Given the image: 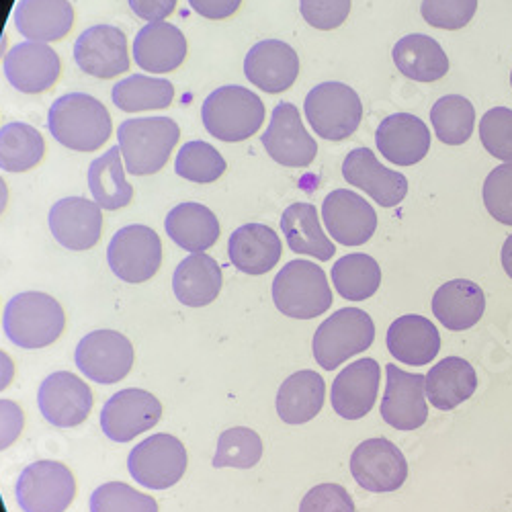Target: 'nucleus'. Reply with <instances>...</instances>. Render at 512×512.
<instances>
[{"label": "nucleus", "mask_w": 512, "mask_h": 512, "mask_svg": "<svg viewBox=\"0 0 512 512\" xmlns=\"http://www.w3.org/2000/svg\"><path fill=\"white\" fill-rule=\"evenodd\" d=\"M308 25L330 31L343 25L351 13V0H300Z\"/></svg>", "instance_id": "obj_47"}, {"label": "nucleus", "mask_w": 512, "mask_h": 512, "mask_svg": "<svg viewBox=\"0 0 512 512\" xmlns=\"http://www.w3.org/2000/svg\"><path fill=\"white\" fill-rule=\"evenodd\" d=\"M119 152V146H115L97 160H93L89 166L91 195L101 209L109 211L130 205L134 197V187L125 181Z\"/></svg>", "instance_id": "obj_36"}, {"label": "nucleus", "mask_w": 512, "mask_h": 512, "mask_svg": "<svg viewBox=\"0 0 512 512\" xmlns=\"http://www.w3.org/2000/svg\"><path fill=\"white\" fill-rule=\"evenodd\" d=\"M181 138L179 125L170 117L127 119L117 130V146L127 173L134 177L154 175L168 162Z\"/></svg>", "instance_id": "obj_2"}, {"label": "nucleus", "mask_w": 512, "mask_h": 512, "mask_svg": "<svg viewBox=\"0 0 512 512\" xmlns=\"http://www.w3.org/2000/svg\"><path fill=\"white\" fill-rule=\"evenodd\" d=\"M388 349L404 365H429L441 351L437 326L424 316L408 314L398 318L388 330Z\"/></svg>", "instance_id": "obj_26"}, {"label": "nucleus", "mask_w": 512, "mask_h": 512, "mask_svg": "<svg viewBox=\"0 0 512 512\" xmlns=\"http://www.w3.org/2000/svg\"><path fill=\"white\" fill-rule=\"evenodd\" d=\"M261 142L275 162L289 168L310 166L318 154V146L304 127L300 111L291 103H279L273 109Z\"/></svg>", "instance_id": "obj_15"}, {"label": "nucleus", "mask_w": 512, "mask_h": 512, "mask_svg": "<svg viewBox=\"0 0 512 512\" xmlns=\"http://www.w3.org/2000/svg\"><path fill=\"white\" fill-rule=\"evenodd\" d=\"M3 70L11 87L25 95H37L56 84L60 76V58L48 44L23 41L7 54Z\"/></svg>", "instance_id": "obj_19"}, {"label": "nucleus", "mask_w": 512, "mask_h": 512, "mask_svg": "<svg viewBox=\"0 0 512 512\" xmlns=\"http://www.w3.org/2000/svg\"><path fill=\"white\" fill-rule=\"evenodd\" d=\"M173 97H175L173 82L164 78L144 76V74H134L125 80H119L111 93L115 107L125 113L166 109L170 103H173Z\"/></svg>", "instance_id": "obj_37"}, {"label": "nucleus", "mask_w": 512, "mask_h": 512, "mask_svg": "<svg viewBox=\"0 0 512 512\" xmlns=\"http://www.w3.org/2000/svg\"><path fill=\"white\" fill-rule=\"evenodd\" d=\"M162 416L156 396L146 390H121L101 410V429L115 443H130L150 431Z\"/></svg>", "instance_id": "obj_13"}, {"label": "nucleus", "mask_w": 512, "mask_h": 512, "mask_svg": "<svg viewBox=\"0 0 512 512\" xmlns=\"http://www.w3.org/2000/svg\"><path fill=\"white\" fill-rule=\"evenodd\" d=\"M127 3L140 19L148 23L164 21L177 7V0H127Z\"/></svg>", "instance_id": "obj_50"}, {"label": "nucleus", "mask_w": 512, "mask_h": 512, "mask_svg": "<svg viewBox=\"0 0 512 512\" xmlns=\"http://www.w3.org/2000/svg\"><path fill=\"white\" fill-rule=\"evenodd\" d=\"M66 324L58 300L41 291L15 295L5 308L3 328L13 345L21 349H44L54 345Z\"/></svg>", "instance_id": "obj_3"}, {"label": "nucleus", "mask_w": 512, "mask_h": 512, "mask_svg": "<svg viewBox=\"0 0 512 512\" xmlns=\"http://www.w3.org/2000/svg\"><path fill=\"white\" fill-rule=\"evenodd\" d=\"M343 177L349 185L363 189L381 207L400 205L408 193L406 177L383 166L369 148H357L345 158Z\"/></svg>", "instance_id": "obj_21"}, {"label": "nucleus", "mask_w": 512, "mask_h": 512, "mask_svg": "<svg viewBox=\"0 0 512 512\" xmlns=\"http://www.w3.org/2000/svg\"><path fill=\"white\" fill-rule=\"evenodd\" d=\"M332 283L345 300L365 302L381 285V269L369 254H347L334 263Z\"/></svg>", "instance_id": "obj_38"}, {"label": "nucleus", "mask_w": 512, "mask_h": 512, "mask_svg": "<svg viewBox=\"0 0 512 512\" xmlns=\"http://www.w3.org/2000/svg\"><path fill=\"white\" fill-rule=\"evenodd\" d=\"M187 56V39L177 25L148 23L134 39V60L152 74L177 70Z\"/></svg>", "instance_id": "obj_25"}, {"label": "nucleus", "mask_w": 512, "mask_h": 512, "mask_svg": "<svg viewBox=\"0 0 512 512\" xmlns=\"http://www.w3.org/2000/svg\"><path fill=\"white\" fill-rule=\"evenodd\" d=\"M127 469L144 488H173L185 476L187 451L173 435H152L132 449L127 457Z\"/></svg>", "instance_id": "obj_8"}, {"label": "nucleus", "mask_w": 512, "mask_h": 512, "mask_svg": "<svg viewBox=\"0 0 512 512\" xmlns=\"http://www.w3.org/2000/svg\"><path fill=\"white\" fill-rule=\"evenodd\" d=\"M478 390L476 369L461 357L439 361L426 375V398L439 410H453Z\"/></svg>", "instance_id": "obj_31"}, {"label": "nucleus", "mask_w": 512, "mask_h": 512, "mask_svg": "<svg viewBox=\"0 0 512 512\" xmlns=\"http://www.w3.org/2000/svg\"><path fill=\"white\" fill-rule=\"evenodd\" d=\"M375 144L388 162L398 166H412L429 154L431 130L416 115L396 113L379 123Z\"/></svg>", "instance_id": "obj_22"}, {"label": "nucleus", "mask_w": 512, "mask_h": 512, "mask_svg": "<svg viewBox=\"0 0 512 512\" xmlns=\"http://www.w3.org/2000/svg\"><path fill=\"white\" fill-rule=\"evenodd\" d=\"M15 25L29 41L62 39L74 25V9L68 0H19L15 7Z\"/></svg>", "instance_id": "obj_28"}, {"label": "nucleus", "mask_w": 512, "mask_h": 512, "mask_svg": "<svg viewBox=\"0 0 512 512\" xmlns=\"http://www.w3.org/2000/svg\"><path fill=\"white\" fill-rule=\"evenodd\" d=\"M484 205L496 222L512 226V162L496 166L488 175L484 183Z\"/></svg>", "instance_id": "obj_45"}, {"label": "nucleus", "mask_w": 512, "mask_h": 512, "mask_svg": "<svg viewBox=\"0 0 512 512\" xmlns=\"http://www.w3.org/2000/svg\"><path fill=\"white\" fill-rule=\"evenodd\" d=\"M375 324L371 316L359 308H345L326 318L314 334L316 363L332 371L351 357L373 345Z\"/></svg>", "instance_id": "obj_6"}, {"label": "nucleus", "mask_w": 512, "mask_h": 512, "mask_svg": "<svg viewBox=\"0 0 512 512\" xmlns=\"http://www.w3.org/2000/svg\"><path fill=\"white\" fill-rule=\"evenodd\" d=\"M486 310V297L478 283L453 279L441 285L433 297V314L449 330L476 326Z\"/></svg>", "instance_id": "obj_29"}, {"label": "nucleus", "mask_w": 512, "mask_h": 512, "mask_svg": "<svg viewBox=\"0 0 512 512\" xmlns=\"http://www.w3.org/2000/svg\"><path fill=\"white\" fill-rule=\"evenodd\" d=\"M173 289L177 300L189 308L209 306L222 291V269L205 252H193L175 271Z\"/></svg>", "instance_id": "obj_30"}, {"label": "nucleus", "mask_w": 512, "mask_h": 512, "mask_svg": "<svg viewBox=\"0 0 512 512\" xmlns=\"http://www.w3.org/2000/svg\"><path fill=\"white\" fill-rule=\"evenodd\" d=\"M510 84H512V72H510Z\"/></svg>", "instance_id": "obj_55"}, {"label": "nucleus", "mask_w": 512, "mask_h": 512, "mask_svg": "<svg viewBox=\"0 0 512 512\" xmlns=\"http://www.w3.org/2000/svg\"><path fill=\"white\" fill-rule=\"evenodd\" d=\"M205 130L222 142H244L261 130L265 105L252 91L230 84L213 91L203 107Z\"/></svg>", "instance_id": "obj_4"}, {"label": "nucleus", "mask_w": 512, "mask_h": 512, "mask_svg": "<svg viewBox=\"0 0 512 512\" xmlns=\"http://www.w3.org/2000/svg\"><path fill=\"white\" fill-rule=\"evenodd\" d=\"M15 375V365L7 353L0 351V392L9 388V383L13 381Z\"/></svg>", "instance_id": "obj_52"}, {"label": "nucleus", "mask_w": 512, "mask_h": 512, "mask_svg": "<svg viewBox=\"0 0 512 512\" xmlns=\"http://www.w3.org/2000/svg\"><path fill=\"white\" fill-rule=\"evenodd\" d=\"M324 379L316 371H297L287 377L277 394V414L287 424H304L324 406Z\"/></svg>", "instance_id": "obj_35"}, {"label": "nucleus", "mask_w": 512, "mask_h": 512, "mask_svg": "<svg viewBox=\"0 0 512 512\" xmlns=\"http://www.w3.org/2000/svg\"><path fill=\"white\" fill-rule=\"evenodd\" d=\"M37 404L44 418L58 429H72L89 418L93 394L87 383L68 371H56L41 383Z\"/></svg>", "instance_id": "obj_14"}, {"label": "nucleus", "mask_w": 512, "mask_h": 512, "mask_svg": "<svg viewBox=\"0 0 512 512\" xmlns=\"http://www.w3.org/2000/svg\"><path fill=\"white\" fill-rule=\"evenodd\" d=\"M392 56L398 70L416 82H435L449 72V58L439 41L422 33L402 37Z\"/></svg>", "instance_id": "obj_33"}, {"label": "nucleus", "mask_w": 512, "mask_h": 512, "mask_svg": "<svg viewBox=\"0 0 512 512\" xmlns=\"http://www.w3.org/2000/svg\"><path fill=\"white\" fill-rule=\"evenodd\" d=\"M328 234L345 246L365 244L377 228L375 209L357 193L347 189L332 191L322 205Z\"/></svg>", "instance_id": "obj_18"}, {"label": "nucleus", "mask_w": 512, "mask_h": 512, "mask_svg": "<svg viewBox=\"0 0 512 512\" xmlns=\"http://www.w3.org/2000/svg\"><path fill=\"white\" fill-rule=\"evenodd\" d=\"M91 512H158L152 496L138 492L123 482L99 486L91 496Z\"/></svg>", "instance_id": "obj_43"}, {"label": "nucleus", "mask_w": 512, "mask_h": 512, "mask_svg": "<svg viewBox=\"0 0 512 512\" xmlns=\"http://www.w3.org/2000/svg\"><path fill=\"white\" fill-rule=\"evenodd\" d=\"M74 492V476L58 461L31 463L23 469L15 486L23 512H64L74 500Z\"/></svg>", "instance_id": "obj_9"}, {"label": "nucleus", "mask_w": 512, "mask_h": 512, "mask_svg": "<svg viewBox=\"0 0 512 512\" xmlns=\"http://www.w3.org/2000/svg\"><path fill=\"white\" fill-rule=\"evenodd\" d=\"M107 261L125 283H144L156 275L162 263V244L148 226H125L109 242Z\"/></svg>", "instance_id": "obj_10"}, {"label": "nucleus", "mask_w": 512, "mask_h": 512, "mask_svg": "<svg viewBox=\"0 0 512 512\" xmlns=\"http://www.w3.org/2000/svg\"><path fill=\"white\" fill-rule=\"evenodd\" d=\"M351 474L369 492H396L408 478V463L392 441L369 439L353 451Z\"/></svg>", "instance_id": "obj_12"}, {"label": "nucleus", "mask_w": 512, "mask_h": 512, "mask_svg": "<svg viewBox=\"0 0 512 512\" xmlns=\"http://www.w3.org/2000/svg\"><path fill=\"white\" fill-rule=\"evenodd\" d=\"M478 0H422L424 21L437 29H463L474 19Z\"/></svg>", "instance_id": "obj_46"}, {"label": "nucleus", "mask_w": 512, "mask_h": 512, "mask_svg": "<svg viewBox=\"0 0 512 512\" xmlns=\"http://www.w3.org/2000/svg\"><path fill=\"white\" fill-rule=\"evenodd\" d=\"M300 512H355V502L343 486L320 484L304 496Z\"/></svg>", "instance_id": "obj_48"}, {"label": "nucleus", "mask_w": 512, "mask_h": 512, "mask_svg": "<svg viewBox=\"0 0 512 512\" xmlns=\"http://www.w3.org/2000/svg\"><path fill=\"white\" fill-rule=\"evenodd\" d=\"M263 457V441L259 433L246 429V426H234L230 431H224L216 455H213V467H236L250 469Z\"/></svg>", "instance_id": "obj_41"}, {"label": "nucleus", "mask_w": 512, "mask_h": 512, "mask_svg": "<svg viewBox=\"0 0 512 512\" xmlns=\"http://www.w3.org/2000/svg\"><path fill=\"white\" fill-rule=\"evenodd\" d=\"M242 0H189V7L205 19H226L234 15Z\"/></svg>", "instance_id": "obj_51"}, {"label": "nucleus", "mask_w": 512, "mask_h": 512, "mask_svg": "<svg viewBox=\"0 0 512 512\" xmlns=\"http://www.w3.org/2000/svg\"><path fill=\"white\" fill-rule=\"evenodd\" d=\"M273 300L283 316L312 320L330 310L332 289L316 263L291 261L273 281Z\"/></svg>", "instance_id": "obj_5"}, {"label": "nucleus", "mask_w": 512, "mask_h": 512, "mask_svg": "<svg viewBox=\"0 0 512 512\" xmlns=\"http://www.w3.org/2000/svg\"><path fill=\"white\" fill-rule=\"evenodd\" d=\"M502 267H504L506 275L512 279V234L506 238V242L502 246Z\"/></svg>", "instance_id": "obj_53"}, {"label": "nucleus", "mask_w": 512, "mask_h": 512, "mask_svg": "<svg viewBox=\"0 0 512 512\" xmlns=\"http://www.w3.org/2000/svg\"><path fill=\"white\" fill-rule=\"evenodd\" d=\"M7 201H9V189H7L5 181L0 179V213L5 211V207H7Z\"/></svg>", "instance_id": "obj_54"}, {"label": "nucleus", "mask_w": 512, "mask_h": 512, "mask_svg": "<svg viewBox=\"0 0 512 512\" xmlns=\"http://www.w3.org/2000/svg\"><path fill=\"white\" fill-rule=\"evenodd\" d=\"M312 130L332 142L347 140L363 119L359 95L343 82H322L310 91L304 105Z\"/></svg>", "instance_id": "obj_7"}, {"label": "nucleus", "mask_w": 512, "mask_h": 512, "mask_svg": "<svg viewBox=\"0 0 512 512\" xmlns=\"http://www.w3.org/2000/svg\"><path fill=\"white\" fill-rule=\"evenodd\" d=\"M168 238L189 252H203L220 238L216 213L201 203H181L164 220Z\"/></svg>", "instance_id": "obj_32"}, {"label": "nucleus", "mask_w": 512, "mask_h": 512, "mask_svg": "<svg viewBox=\"0 0 512 512\" xmlns=\"http://www.w3.org/2000/svg\"><path fill=\"white\" fill-rule=\"evenodd\" d=\"M74 361L91 381L111 386L132 371L134 347L121 332L95 330L80 340Z\"/></svg>", "instance_id": "obj_11"}, {"label": "nucleus", "mask_w": 512, "mask_h": 512, "mask_svg": "<svg viewBox=\"0 0 512 512\" xmlns=\"http://www.w3.org/2000/svg\"><path fill=\"white\" fill-rule=\"evenodd\" d=\"M381 367L375 359H359L338 373L332 383V408L347 420L367 416L379 392Z\"/></svg>", "instance_id": "obj_24"}, {"label": "nucleus", "mask_w": 512, "mask_h": 512, "mask_svg": "<svg viewBox=\"0 0 512 512\" xmlns=\"http://www.w3.org/2000/svg\"><path fill=\"white\" fill-rule=\"evenodd\" d=\"M480 140L494 158L512 162V109H490L480 121Z\"/></svg>", "instance_id": "obj_44"}, {"label": "nucleus", "mask_w": 512, "mask_h": 512, "mask_svg": "<svg viewBox=\"0 0 512 512\" xmlns=\"http://www.w3.org/2000/svg\"><path fill=\"white\" fill-rule=\"evenodd\" d=\"M388 386L381 400V418L396 431H416L429 418L426 406V375L406 373L388 365Z\"/></svg>", "instance_id": "obj_16"}, {"label": "nucleus", "mask_w": 512, "mask_h": 512, "mask_svg": "<svg viewBox=\"0 0 512 512\" xmlns=\"http://www.w3.org/2000/svg\"><path fill=\"white\" fill-rule=\"evenodd\" d=\"M48 127L62 146L76 152H93L111 136V115L95 97L70 93L50 107Z\"/></svg>", "instance_id": "obj_1"}, {"label": "nucleus", "mask_w": 512, "mask_h": 512, "mask_svg": "<svg viewBox=\"0 0 512 512\" xmlns=\"http://www.w3.org/2000/svg\"><path fill=\"white\" fill-rule=\"evenodd\" d=\"M244 74L254 87L277 95L293 87L300 74V58L285 41H259L244 58Z\"/></svg>", "instance_id": "obj_20"}, {"label": "nucleus", "mask_w": 512, "mask_h": 512, "mask_svg": "<svg viewBox=\"0 0 512 512\" xmlns=\"http://www.w3.org/2000/svg\"><path fill=\"white\" fill-rule=\"evenodd\" d=\"M177 175L191 181V183H213L226 173V160L224 156L209 146L207 142H189L185 144L175 162Z\"/></svg>", "instance_id": "obj_42"}, {"label": "nucleus", "mask_w": 512, "mask_h": 512, "mask_svg": "<svg viewBox=\"0 0 512 512\" xmlns=\"http://www.w3.org/2000/svg\"><path fill=\"white\" fill-rule=\"evenodd\" d=\"M74 60L82 72L95 78H115L130 68L127 39L113 25H95L82 31L74 44Z\"/></svg>", "instance_id": "obj_17"}, {"label": "nucleus", "mask_w": 512, "mask_h": 512, "mask_svg": "<svg viewBox=\"0 0 512 512\" xmlns=\"http://www.w3.org/2000/svg\"><path fill=\"white\" fill-rule=\"evenodd\" d=\"M103 216L95 201L84 197H66L50 209V230L68 250H89L101 238Z\"/></svg>", "instance_id": "obj_23"}, {"label": "nucleus", "mask_w": 512, "mask_h": 512, "mask_svg": "<svg viewBox=\"0 0 512 512\" xmlns=\"http://www.w3.org/2000/svg\"><path fill=\"white\" fill-rule=\"evenodd\" d=\"M281 230L295 254H308L318 261H330L336 248L324 234L318 211L312 203H293L281 216Z\"/></svg>", "instance_id": "obj_34"}, {"label": "nucleus", "mask_w": 512, "mask_h": 512, "mask_svg": "<svg viewBox=\"0 0 512 512\" xmlns=\"http://www.w3.org/2000/svg\"><path fill=\"white\" fill-rule=\"evenodd\" d=\"M431 123L443 144L461 146L474 134V105L461 95L441 97L431 109Z\"/></svg>", "instance_id": "obj_40"}, {"label": "nucleus", "mask_w": 512, "mask_h": 512, "mask_svg": "<svg viewBox=\"0 0 512 512\" xmlns=\"http://www.w3.org/2000/svg\"><path fill=\"white\" fill-rule=\"evenodd\" d=\"M281 240L263 224H246L234 230L228 242L232 265L246 275H265L281 261Z\"/></svg>", "instance_id": "obj_27"}, {"label": "nucleus", "mask_w": 512, "mask_h": 512, "mask_svg": "<svg viewBox=\"0 0 512 512\" xmlns=\"http://www.w3.org/2000/svg\"><path fill=\"white\" fill-rule=\"evenodd\" d=\"M46 144L35 127L13 121L0 130V168L7 173H25L44 158Z\"/></svg>", "instance_id": "obj_39"}, {"label": "nucleus", "mask_w": 512, "mask_h": 512, "mask_svg": "<svg viewBox=\"0 0 512 512\" xmlns=\"http://www.w3.org/2000/svg\"><path fill=\"white\" fill-rule=\"evenodd\" d=\"M23 424V410L11 400H0V451L9 449L19 439Z\"/></svg>", "instance_id": "obj_49"}]
</instances>
